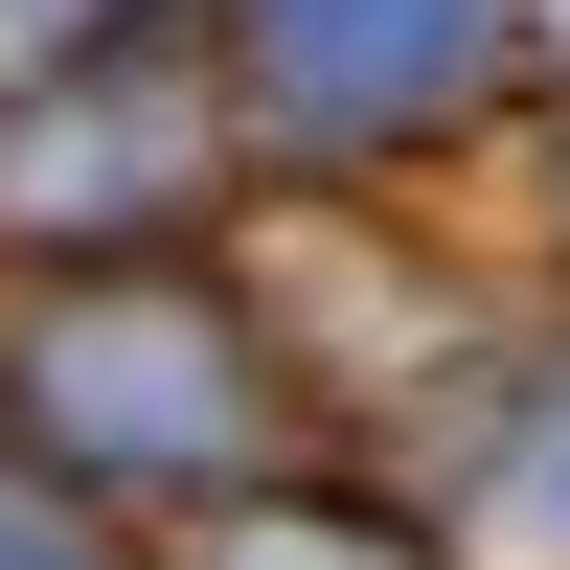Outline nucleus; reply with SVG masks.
Returning a JSON list of instances; mask_svg holds the SVG:
<instances>
[]
</instances>
